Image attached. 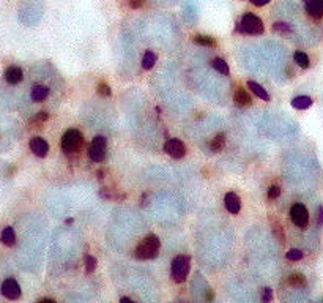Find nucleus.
<instances>
[{"instance_id":"obj_1","label":"nucleus","mask_w":323,"mask_h":303,"mask_svg":"<svg viewBox=\"0 0 323 303\" xmlns=\"http://www.w3.org/2000/svg\"><path fill=\"white\" fill-rule=\"evenodd\" d=\"M159 246H161V242H159L158 236L148 234L147 237L142 240V243L134 250V258L136 259H142V261L155 259L156 256H158Z\"/></svg>"},{"instance_id":"obj_2","label":"nucleus","mask_w":323,"mask_h":303,"mask_svg":"<svg viewBox=\"0 0 323 303\" xmlns=\"http://www.w3.org/2000/svg\"><path fill=\"white\" fill-rule=\"evenodd\" d=\"M189 264H191L189 258L188 256H183V254L176 256V258L172 261L171 273H172V279L175 283H183L184 279H186V276L189 273V267H191Z\"/></svg>"},{"instance_id":"obj_3","label":"nucleus","mask_w":323,"mask_h":303,"mask_svg":"<svg viewBox=\"0 0 323 303\" xmlns=\"http://www.w3.org/2000/svg\"><path fill=\"white\" fill-rule=\"evenodd\" d=\"M240 30L244 34H249V35H262L264 34V22L259 16L252 13H246L241 22H240Z\"/></svg>"},{"instance_id":"obj_4","label":"nucleus","mask_w":323,"mask_h":303,"mask_svg":"<svg viewBox=\"0 0 323 303\" xmlns=\"http://www.w3.org/2000/svg\"><path fill=\"white\" fill-rule=\"evenodd\" d=\"M82 142H84V137L78 130H68L66 133L61 136L60 147H61V150L63 152L73 153V152H78L81 149Z\"/></svg>"},{"instance_id":"obj_5","label":"nucleus","mask_w":323,"mask_h":303,"mask_svg":"<svg viewBox=\"0 0 323 303\" xmlns=\"http://www.w3.org/2000/svg\"><path fill=\"white\" fill-rule=\"evenodd\" d=\"M290 218L294 221L296 228L306 229L307 224H309V213H307V208L303 204H294L290 208Z\"/></svg>"},{"instance_id":"obj_6","label":"nucleus","mask_w":323,"mask_h":303,"mask_svg":"<svg viewBox=\"0 0 323 303\" xmlns=\"http://www.w3.org/2000/svg\"><path fill=\"white\" fill-rule=\"evenodd\" d=\"M0 292L5 299L8 300H18L21 297V286L14 278H6L0 286Z\"/></svg>"},{"instance_id":"obj_7","label":"nucleus","mask_w":323,"mask_h":303,"mask_svg":"<svg viewBox=\"0 0 323 303\" xmlns=\"http://www.w3.org/2000/svg\"><path fill=\"white\" fill-rule=\"evenodd\" d=\"M106 145H107L106 137L104 136H96L90 144V152H88L90 158L93 161H96V163L103 161L104 157H106Z\"/></svg>"},{"instance_id":"obj_8","label":"nucleus","mask_w":323,"mask_h":303,"mask_svg":"<svg viewBox=\"0 0 323 303\" xmlns=\"http://www.w3.org/2000/svg\"><path fill=\"white\" fill-rule=\"evenodd\" d=\"M164 149L172 158H183L184 155H186V145L183 144V141H180V139H176V137L169 139V141L166 142Z\"/></svg>"},{"instance_id":"obj_9","label":"nucleus","mask_w":323,"mask_h":303,"mask_svg":"<svg viewBox=\"0 0 323 303\" xmlns=\"http://www.w3.org/2000/svg\"><path fill=\"white\" fill-rule=\"evenodd\" d=\"M29 145H30V150H32L36 157H40V158H44L49 152V144L46 142L43 137H38V136L32 137L30 139Z\"/></svg>"},{"instance_id":"obj_10","label":"nucleus","mask_w":323,"mask_h":303,"mask_svg":"<svg viewBox=\"0 0 323 303\" xmlns=\"http://www.w3.org/2000/svg\"><path fill=\"white\" fill-rule=\"evenodd\" d=\"M224 205L230 213L236 215V213H240V210H241V199H240L238 194L230 191L224 196Z\"/></svg>"},{"instance_id":"obj_11","label":"nucleus","mask_w":323,"mask_h":303,"mask_svg":"<svg viewBox=\"0 0 323 303\" xmlns=\"http://www.w3.org/2000/svg\"><path fill=\"white\" fill-rule=\"evenodd\" d=\"M306 11L314 19L323 18V0H306Z\"/></svg>"},{"instance_id":"obj_12","label":"nucleus","mask_w":323,"mask_h":303,"mask_svg":"<svg viewBox=\"0 0 323 303\" xmlns=\"http://www.w3.org/2000/svg\"><path fill=\"white\" fill-rule=\"evenodd\" d=\"M22 77H24V73H22V69L19 67H10L6 68L5 71V81L11 84V85H16L22 81Z\"/></svg>"},{"instance_id":"obj_13","label":"nucleus","mask_w":323,"mask_h":303,"mask_svg":"<svg viewBox=\"0 0 323 303\" xmlns=\"http://www.w3.org/2000/svg\"><path fill=\"white\" fill-rule=\"evenodd\" d=\"M234 101L236 106H249L252 103V98L249 95V92L243 89V87H238L235 95H234Z\"/></svg>"},{"instance_id":"obj_14","label":"nucleus","mask_w":323,"mask_h":303,"mask_svg":"<svg viewBox=\"0 0 323 303\" xmlns=\"http://www.w3.org/2000/svg\"><path fill=\"white\" fill-rule=\"evenodd\" d=\"M0 242L6 246H13L14 243H16V232H14V229L11 226L3 228L2 234H0Z\"/></svg>"},{"instance_id":"obj_15","label":"nucleus","mask_w":323,"mask_h":303,"mask_svg":"<svg viewBox=\"0 0 323 303\" xmlns=\"http://www.w3.org/2000/svg\"><path fill=\"white\" fill-rule=\"evenodd\" d=\"M224 145H226V135H224V133H218V135L214 136L211 141H210V144H208L210 150H211L213 153L221 152L222 149H224Z\"/></svg>"},{"instance_id":"obj_16","label":"nucleus","mask_w":323,"mask_h":303,"mask_svg":"<svg viewBox=\"0 0 323 303\" xmlns=\"http://www.w3.org/2000/svg\"><path fill=\"white\" fill-rule=\"evenodd\" d=\"M248 89H251V92L254 93V95H257L260 100L270 101V95H268V92H266L260 84L254 82V81H248Z\"/></svg>"},{"instance_id":"obj_17","label":"nucleus","mask_w":323,"mask_h":303,"mask_svg":"<svg viewBox=\"0 0 323 303\" xmlns=\"http://www.w3.org/2000/svg\"><path fill=\"white\" fill-rule=\"evenodd\" d=\"M49 95V89L46 87V85H35L32 89V100L36 101V103H40V101H44Z\"/></svg>"},{"instance_id":"obj_18","label":"nucleus","mask_w":323,"mask_h":303,"mask_svg":"<svg viewBox=\"0 0 323 303\" xmlns=\"http://www.w3.org/2000/svg\"><path fill=\"white\" fill-rule=\"evenodd\" d=\"M292 106L295 107V109H307V107L312 106V98L307 97V95H301V97H296L292 100Z\"/></svg>"},{"instance_id":"obj_19","label":"nucleus","mask_w":323,"mask_h":303,"mask_svg":"<svg viewBox=\"0 0 323 303\" xmlns=\"http://www.w3.org/2000/svg\"><path fill=\"white\" fill-rule=\"evenodd\" d=\"M156 64V54L153 51H145L144 54V59H142V67L145 69H151Z\"/></svg>"},{"instance_id":"obj_20","label":"nucleus","mask_w":323,"mask_h":303,"mask_svg":"<svg viewBox=\"0 0 323 303\" xmlns=\"http://www.w3.org/2000/svg\"><path fill=\"white\" fill-rule=\"evenodd\" d=\"M211 67H213L214 69H216L218 73H221V74H229V73H230L229 65L226 64V60H224V59H219V57L213 59Z\"/></svg>"},{"instance_id":"obj_21","label":"nucleus","mask_w":323,"mask_h":303,"mask_svg":"<svg viewBox=\"0 0 323 303\" xmlns=\"http://www.w3.org/2000/svg\"><path fill=\"white\" fill-rule=\"evenodd\" d=\"M294 59H295V64H298V67H301V68H309V65H311L309 57H307V54L303 51H296Z\"/></svg>"},{"instance_id":"obj_22","label":"nucleus","mask_w":323,"mask_h":303,"mask_svg":"<svg viewBox=\"0 0 323 303\" xmlns=\"http://www.w3.org/2000/svg\"><path fill=\"white\" fill-rule=\"evenodd\" d=\"M289 284L294 286V287H306L307 281H306V276L301 273H294L289 276Z\"/></svg>"},{"instance_id":"obj_23","label":"nucleus","mask_w":323,"mask_h":303,"mask_svg":"<svg viewBox=\"0 0 323 303\" xmlns=\"http://www.w3.org/2000/svg\"><path fill=\"white\" fill-rule=\"evenodd\" d=\"M194 41L201 46H206V48H214L216 46V41H214L213 36H208V35H196L194 36Z\"/></svg>"},{"instance_id":"obj_24","label":"nucleus","mask_w":323,"mask_h":303,"mask_svg":"<svg viewBox=\"0 0 323 303\" xmlns=\"http://www.w3.org/2000/svg\"><path fill=\"white\" fill-rule=\"evenodd\" d=\"M273 30H274V32H278V34H290L292 32V27L289 24H286V22H274Z\"/></svg>"},{"instance_id":"obj_25","label":"nucleus","mask_w":323,"mask_h":303,"mask_svg":"<svg viewBox=\"0 0 323 303\" xmlns=\"http://www.w3.org/2000/svg\"><path fill=\"white\" fill-rule=\"evenodd\" d=\"M96 266H98V261L93 258V256H86V271L87 273H93Z\"/></svg>"},{"instance_id":"obj_26","label":"nucleus","mask_w":323,"mask_h":303,"mask_svg":"<svg viewBox=\"0 0 323 303\" xmlns=\"http://www.w3.org/2000/svg\"><path fill=\"white\" fill-rule=\"evenodd\" d=\"M96 92H98V95H101V97H111V93H112L111 87L106 82H99L98 87H96Z\"/></svg>"},{"instance_id":"obj_27","label":"nucleus","mask_w":323,"mask_h":303,"mask_svg":"<svg viewBox=\"0 0 323 303\" xmlns=\"http://www.w3.org/2000/svg\"><path fill=\"white\" fill-rule=\"evenodd\" d=\"M286 258L289 259V261H299V259H303V253L299 251V250H289L287 251V254H286Z\"/></svg>"},{"instance_id":"obj_28","label":"nucleus","mask_w":323,"mask_h":303,"mask_svg":"<svg viewBox=\"0 0 323 303\" xmlns=\"http://www.w3.org/2000/svg\"><path fill=\"white\" fill-rule=\"evenodd\" d=\"M279 194H281V188L278 185H273L270 190H268V198L270 199H276V198H279Z\"/></svg>"},{"instance_id":"obj_29","label":"nucleus","mask_w":323,"mask_h":303,"mask_svg":"<svg viewBox=\"0 0 323 303\" xmlns=\"http://www.w3.org/2000/svg\"><path fill=\"white\" fill-rule=\"evenodd\" d=\"M271 299H273V291L270 289V287H265V289L262 291V300L270 302Z\"/></svg>"},{"instance_id":"obj_30","label":"nucleus","mask_w":323,"mask_h":303,"mask_svg":"<svg viewBox=\"0 0 323 303\" xmlns=\"http://www.w3.org/2000/svg\"><path fill=\"white\" fill-rule=\"evenodd\" d=\"M142 3H144V0H129V6H131L133 10L141 8Z\"/></svg>"},{"instance_id":"obj_31","label":"nucleus","mask_w":323,"mask_h":303,"mask_svg":"<svg viewBox=\"0 0 323 303\" xmlns=\"http://www.w3.org/2000/svg\"><path fill=\"white\" fill-rule=\"evenodd\" d=\"M270 2H271V0H251V3L256 5V6H264V5L270 3Z\"/></svg>"},{"instance_id":"obj_32","label":"nucleus","mask_w":323,"mask_h":303,"mask_svg":"<svg viewBox=\"0 0 323 303\" xmlns=\"http://www.w3.org/2000/svg\"><path fill=\"white\" fill-rule=\"evenodd\" d=\"M48 117H49V115L46 114V112H40V114H38L36 117H35V120H36V122H44V120H48Z\"/></svg>"},{"instance_id":"obj_33","label":"nucleus","mask_w":323,"mask_h":303,"mask_svg":"<svg viewBox=\"0 0 323 303\" xmlns=\"http://www.w3.org/2000/svg\"><path fill=\"white\" fill-rule=\"evenodd\" d=\"M319 224H322L323 223V207H319Z\"/></svg>"},{"instance_id":"obj_34","label":"nucleus","mask_w":323,"mask_h":303,"mask_svg":"<svg viewBox=\"0 0 323 303\" xmlns=\"http://www.w3.org/2000/svg\"><path fill=\"white\" fill-rule=\"evenodd\" d=\"M214 299V292L213 291H208V295H206V300H213Z\"/></svg>"},{"instance_id":"obj_35","label":"nucleus","mask_w":323,"mask_h":303,"mask_svg":"<svg viewBox=\"0 0 323 303\" xmlns=\"http://www.w3.org/2000/svg\"><path fill=\"white\" fill-rule=\"evenodd\" d=\"M40 302H44V303H54L52 299H40Z\"/></svg>"},{"instance_id":"obj_36","label":"nucleus","mask_w":323,"mask_h":303,"mask_svg":"<svg viewBox=\"0 0 323 303\" xmlns=\"http://www.w3.org/2000/svg\"><path fill=\"white\" fill-rule=\"evenodd\" d=\"M120 302H123V303H125V302H131V299H129V297H121Z\"/></svg>"}]
</instances>
